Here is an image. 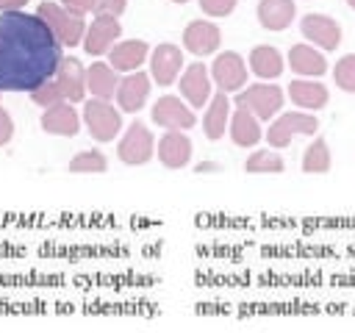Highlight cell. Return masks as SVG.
Wrapping results in <instances>:
<instances>
[{
  "instance_id": "1",
  "label": "cell",
  "mask_w": 355,
  "mask_h": 333,
  "mask_svg": "<svg viewBox=\"0 0 355 333\" xmlns=\"http://www.w3.org/2000/svg\"><path fill=\"white\" fill-rule=\"evenodd\" d=\"M61 42L39 14H0V92H31L53 78Z\"/></svg>"
},
{
  "instance_id": "2",
  "label": "cell",
  "mask_w": 355,
  "mask_h": 333,
  "mask_svg": "<svg viewBox=\"0 0 355 333\" xmlns=\"http://www.w3.org/2000/svg\"><path fill=\"white\" fill-rule=\"evenodd\" d=\"M36 14L47 22V28L55 33V39L61 42V47H75V44L83 42V33H86V22H83V17L69 14L61 3L44 0V3H39Z\"/></svg>"
},
{
  "instance_id": "3",
  "label": "cell",
  "mask_w": 355,
  "mask_h": 333,
  "mask_svg": "<svg viewBox=\"0 0 355 333\" xmlns=\"http://www.w3.org/2000/svg\"><path fill=\"white\" fill-rule=\"evenodd\" d=\"M83 122H86L89 133L97 142H114L119 136V130H122L119 111L103 97H92V100L83 103Z\"/></svg>"
},
{
  "instance_id": "4",
  "label": "cell",
  "mask_w": 355,
  "mask_h": 333,
  "mask_svg": "<svg viewBox=\"0 0 355 333\" xmlns=\"http://www.w3.org/2000/svg\"><path fill=\"white\" fill-rule=\"evenodd\" d=\"M319 130V119L313 114H300V111H291V114H280L269 130H266V139H269V147L275 150H283L291 144L294 136H313Z\"/></svg>"
},
{
  "instance_id": "5",
  "label": "cell",
  "mask_w": 355,
  "mask_h": 333,
  "mask_svg": "<svg viewBox=\"0 0 355 333\" xmlns=\"http://www.w3.org/2000/svg\"><path fill=\"white\" fill-rule=\"evenodd\" d=\"M283 100H286V94L275 83H252L236 94V105H244L258 119H272L283 108Z\"/></svg>"
},
{
  "instance_id": "6",
  "label": "cell",
  "mask_w": 355,
  "mask_h": 333,
  "mask_svg": "<svg viewBox=\"0 0 355 333\" xmlns=\"http://www.w3.org/2000/svg\"><path fill=\"white\" fill-rule=\"evenodd\" d=\"M153 150H155V139L150 133V128L144 122H130L125 136L119 139L116 144V155L122 164H130V166H139V164H147L153 158Z\"/></svg>"
},
{
  "instance_id": "7",
  "label": "cell",
  "mask_w": 355,
  "mask_h": 333,
  "mask_svg": "<svg viewBox=\"0 0 355 333\" xmlns=\"http://www.w3.org/2000/svg\"><path fill=\"white\" fill-rule=\"evenodd\" d=\"M119 33H122L119 17L94 14V22H89L86 25V33H83V50L89 56H103V53H108L116 44Z\"/></svg>"
},
{
  "instance_id": "8",
  "label": "cell",
  "mask_w": 355,
  "mask_h": 333,
  "mask_svg": "<svg viewBox=\"0 0 355 333\" xmlns=\"http://www.w3.org/2000/svg\"><path fill=\"white\" fill-rule=\"evenodd\" d=\"M208 69H211V78H214L219 92H239L247 83V64L233 50L219 53Z\"/></svg>"
},
{
  "instance_id": "9",
  "label": "cell",
  "mask_w": 355,
  "mask_h": 333,
  "mask_svg": "<svg viewBox=\"0 0 355 333\" xmlns=\"http://www.w3.org/2000/svg\"><path fill=\"white\" fill-rule=\"evenodd\" d=\"M153 122L161 125V128H166V130H189V128H194L197 117L191 114V108L180 97L164 94L153 105Z\"/></svg>"
},
{
  "instance_id": "10",
  "label": "cell",
  "mask_w": 355,
  "mask_h": 333,
  "mask_svg": "<svg viewBox=\"0 0 355 333\" xmlns=\"http://www.w3.org/2000/svg\"><path fill=\"white\" fill-rule=\"evenodd\" d=\"M180 69H183V50L164 42L153 50L150 56V78L161 86H172L178 78H180Z\"/></svg>"
},
{
  "instance_id": "11",
  "label": "cell",
  "mask_w": 355,
  "mask_h": 333,
  "mask_svg": "<svg viewBox=\"0 0 355 333\" xmlns=\"http://www.w3.org/2000/svg\"><path fill=\"white\" fill-rule=\"evenodd\" d=\"M300 31L311 44L322 50H336L341 42V25L327 14H305L300 22Z\"/></svg>"
},
{
  "instance_id": "12",
  "label": "cell",
  "mask_w": 355,
  "mask_h": 333,
  "mask_svg": "<svg viewBox=\"0 0 355 333\" xmlns=\"http://www.w3.org/2000/svg\"><path fill=\"white\" fill-rule=\"evenodd\" d=\"M180 94L191 108H202L211 100V69L200 61L186 67L180 75Z\"/></svg>"
},
{
  "instance_id": "13",
  "label": "cell",
  "mask_w": 355,
  "mask_h": 333,
  "mask_svg": "<svg viewBox=\"0 0 355 333\" xmlns=\"http://www.w3.org/2000/svg\"><path fill=\"white\" fill-rule=\"evenodd\" d=\"M222 44V31L208 19H191L183 28V47L194 56H211Z\"/></svg>"
},
{
  "instance_id": "14",
  "label": "cell",
  "mask_w": 355,
  "mask_h": 333,
  "mask_svg": "<svg viewBox=\"0 0 355 333\" xmlns=\"http://www.w3.org/2000/svg\"><path fill=\"white\" fill-rule=\"evenodd\" d=\"M55 83L64 92V100L80 103L86 97V67L75 56H61L55 69Z\"/></svg>"
},
{
  "instance_id": "15",
  "label": "cell",
  "mask_w": 355,
  "mask_h": 333,
  "mask_svg": "<svg viewBox=\"0 0 355 333\" xmlns=\"http://www.w3.org/2000/svg\"><path fill=\"white\" fill-rule=\"evenodd\" d=\"M147 94H150V75L133 69V72H128V75L119 80L114 97H116V103H119V108H122L125 114H136V111L144 108Z\"/></svg>"
},
{
  "instance_id": "16",
  "label": "cell",
  "mask_w": 355,
  "mask_h": 333,
  "mask_svg": "<svg viewBox=\"0 0 355 333\" xmlns=\"http://www.w3.org/2000/svg\"><path fill=\"white\" fill-rule=\"evenodd\" d=\"M42 128L53 136H75L80 130V117L75 111V103L61 100L55 105H47L42 114Z\"/></svg>"
},
{
  "instance_id": "17",
  "label": "cell",
  "mask_w": 355,
  "mask_h": 333,
  "mask_svg": "<svg viewBox=\"0 0 355 333\" xmlns=\"http://www.w3.org/2000/svg\"><path fill=\"white\" fill-rule=\"evenodd\" d=\"M155 150H158V161L169 169H180L191 161V139L183 130H166Z\"/></svg>"
},
{
  "instance_id": "18",
  "label": "cell",
  "mask_w": 355,
  "mask_h": 333,
  "mask_svg": "<svg viewBox=\"0 0 355 333\" xmlns=\"http://www.w3.org/2000/svg\"><path fill=\"white\" fill-rule=\"evenodd\" d=\"M286 92H288V97H291L294 105L308 108V111H319V108H324V105H327V97H330L327 86H322V83L313 80V78H297V80L288 83Z\"/></svg>"
},
{
  "instance_id": "19",
  "label": "cell",
  "mask_w": 355,
  "mask_h": 333,
  "mask_svg": "<svg viewBox=\"0 0 355 333\" xmlns=\"http://www.w3.org/2000/svg\"><path fill=\"white\" fill-rule=\"evenodd\" d=\"M288 67L302 78H319L327 72V58L311 44H294L288 50Z\"/></svg>"
},
{
  "instance_id": "20",
  "label": "cell",
  "mask_w": 355,
  "mask_h": 333,
  "mask_svg": "<svg viewBox=\"0 0 355 333\" xmlns=\"http://www.w3.org/2000/svg\"><path fill=\"white\" fill-rule=\"evenodd\" d=\"M144 58H147V44L141 39H125L108 50V64L116 72H133L141 67Z\"/></svg>"
},
{
  "instance_id": "21",
  "label": "cell",
  "mask_w": 355,
  "mask_h": 333,
  "mask_svg": "<svg viewBox=\"0 0 355 333\" xmlns=\"http://www.w3.org/2000/svg\"><path fill=\"white\" fill-rule=\"evenodd\" d=\"M297 3L294 0H261L258 3V22L266 31H286L294 22Z\"/></svg>"
},
{
  "instance_id": "22",
  "label": "cell",
  "mask_w": 355,
  "mask_h": 333,
  "mask_svg": "<svg viewBox=\"0 0 355 333\" xmlns=\"http://www.w3.org/2000/svg\"><path fill=\"white\" fill-rule=\"evenodd\" d=\"M116 86H119V78H116V69L111 64L94 61L92 67H86V92L92 97L111 100L116 94Z\"/></svg>"
},
{
  "instance_id": "23",
  "label": "cell",
  "mask_w": 355,
  "mask_h": 333,
  "mask_svg": "<svg viewBox=\"0 0 355 333\" xmlns=\"http://www.w3.org/2000/svg\"><path fill=\"white\" fill-rule=\"evenodd\" d=\"M261 125H258V117L252 111H247L244 105H239L233 114H230V139L233 144L239 147H252L261 142Z\"/></svg>"
},
{
  "instance_id": "24",
  "label": "cell",
  "mask_w": 355,
  "mask_h": 333,
  "mask_svg": "<svg viewBox=\"0 0 355 333\" xmlns=\"http://www.w3.org/2000/svg\"><path fill=\"white\" fill-rule=\"evenodd\" d=\"M227 119H230V100H227V92H216L214 100H208V111L202 117V128H205V136L211 142L222 139L225 128H227Z\"/></svg>"
},
{
  "instance_id": "25",
  "label": "cell",
  "mask_w": 355,
  "mask_h": 333,
  "mask_svg": "<svg viewBox=\"0 0 355 333\" xmlns=\"http://www.w3.org/2000/svg\"><path fill=\"white\" fill-rule=\"evenodd\" d=\"M250 69L263 78V80H272L283 72V56L272 47V44H258L250 50Z\"/></svg>"
},
{
  "instance_id": "26",
  "label": "cell",
  "mask_w": 355,
  "mask_h": 333,
  "mask_svg": "<svg viewBox=\"0 0 355 333\" xmlns=\"http://www.w3.org/2000/svg\"><path fill=\"white\" fill-rule=\"evenodd\" d=\"M330 164H333L330 147H327V142H324L322 136H316V139L308 144L305 155H302V172H308V175H324V172L330 169Z\"/></svg>"
},
{
  "instance_id": "27",
  "label": "cell",
  "mask_w": 355,
  "mask_h": 333,
  "mask_svg": "<svg viewBox=\"0 0 355 333\" xmlns=\"http://www.w3.org/2000/svg\"><path fill=\"white\" fill-rule=\"evenodd\" d=\"M283 158L275 153V147L269 150H255L247 161H244V169L252 172V175H261V172H283Z\"/></svg>"
},
{
  "instance_id": "28",
  "label": "cell",
  "mask_w": 355,
  "mask_h": 333,
  "mask_svg": "<svg viewBox=\"0 0 355 333\" xmlns=\"http://www.w3.org/2000/svg\"><path fill=\"white\" fill-rule=\"evenodd\" d=\"M108 161L100 150H80L72 161H69V172H105Z\"/></svg>"
},
{
  "instance_id": "29",
  "label": "cell",
  "mask_w": 355,
  "mask_h": 333,
  "mask_svg": "<svg viewBox=\"0 0 355 333\" xmlns=\"http://www.w3.org/2000/svg\"><path fill=\"white\" fill-rule=\"evenodd\" d=\"M336 86L341 92H352L355 94V53H347L344 58H338L336 69H333Z\"/></svg>"
},
{
  "instance_id": "30",
  "label": "cell",
  "mask_w": 355,
  "mask_h": 333,
  "mask_svg": "<svg viewBox=\"0 0 355 333\" xmlns=\"http://www.w3.org/2000/svg\"><path fill=\"white\" fill-rule=\"evenodd\" d=\"M31 100H33L36 105L47 108V105H55V103H61V100H64V92L58 89V83H55L53 78H47V80H42L36 89H31Z\"/></svg>"
},
{
  "instance_id": "31",
  "label": "cell",
  "mask_w": 355,
  "mask_h": 333,
  "mask_svg": "<svg viewBox=\"0 0 355 333\" xmlns=\"http://www.w3.org/2000/svg\"><path fill=\"white\" fill-rule=\"evenodd\" d=\"M239 0H200V8L208 14V17H227L233 8H236Z\"/></svg>"
},
{
  "instance_id": "32",
  "label": "cell",
  "mask_w": 355,
  "mask_h": 333,
  "mask_svg": "<svg viewBox=\"0 0 355 333\" xmlns=\"http://www.w3.org/2000/svg\"><path fill=\"white\" fill-rule=\"evenodd\" d=\"M128 8V0H94V14H111L119 17Z\"/></svg>"
},
{
  "instance_id": "33",
  "label": "cell",
  "mask_w": 355,
  "mask_h": 333,
  "mask_svg": "<svg viewBox=\"0 0 355 333\" xmlns=\"http://www.w3.org/2000/svg\"><path fill=\"white\" fill-rule=\"evenodd\" d=\"M69 14H78V17H86L89 11H94V0H58Z\"/></svg>"
},
{
  "instance_id": "34",
  "label": "cell",
  "mask_w": 355,
  "mask_h": 333,
  "mask_svg": "<svg viewBox=\"0 0 355 333\" xmlns=\"http://www.w3.org/2000/svg\"><path fill=\"white\" fill-rule=\"evenodd\" d=\"M11 136H14V119H11V114L0 105V147H3V144H8V142H11Z\"/></svg>"
},
{
  "instance_id": "35",
  "label": "cell",
  "mask_w": 355,
  "mask_h": 333,
  "mask_svg": "<svg viewBox=\"0 0 355 333\" xmlns=\"http://www.w3.org/2000/svg\"><path fill=\"white\" fill-rule=\"evenodd\" d=\"M31 0H0V11H19Z\"/></svg>"
},
{
  "instance_id": "36",
  "label": "cell",
  "mask_w": 355,
  "mask_h": 333,
  "mask_svg": "<svg viewBox=\"0 0 355 333\" xmlns=\"http://www.w3.org/2000/svg\"><path fill=\"white\" fill-rule=\"evenodd\" d=\"M347 3H349V8H355V0H347Z\"/></svg>"
},
{
  "instance_id": "37",
  "label": "cell",
  "mask_w": 355,
  "mask_h": 333,
  "mask_svg": "<svg viewBox=\"0 0 355 333\" xmlns=\"http://www.w3.org/2000/svg\"><path fill=\"white\" fill-rule=\"evenodd\" d=\"M172 3H189V0H172Z\"/></svg>"
}]
</instances>
